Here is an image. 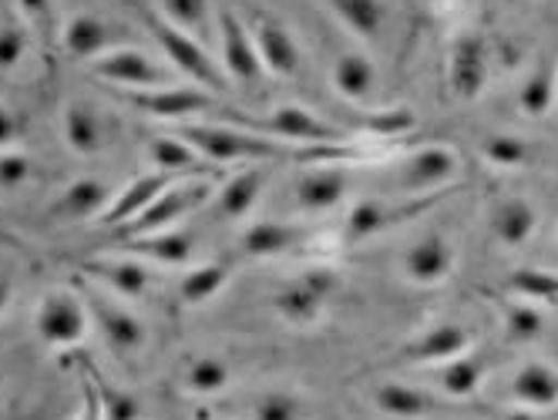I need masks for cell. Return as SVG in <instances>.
I'll use <instances>...</instances> for the list:
<instances>
[{
	"label": "cell",
	"mask_w": 558,
	"mask_h": 420,
	"mask_svg": "<svg viewBox=\"0 0 558 420\" xmlns=\"http://www.w3.org/2000/svg\"><path fill=\"white\" fill-rule=\"evenodd\" d=\"M458 151L448 145H421L401 159H387L384 165V193L387 199H414V196H430L445 193V188H458Z\"/></svg>",
	"instance_id": "cell-1"
},
{
	"label": "cell",
	"mask_w": 558,
	"mask_h": 420,
	"mask_svg": "<svg viewBox=\"0 0 558 420\" xmlns=\"http://www.w3.org/2000/svg\"><path fill=\"white\" fill-rule=\"evenodd\" d=\"M219 122L239 125V128H250L279 141H290V145H347L350 132L313 114L303 104H276L272 111L263 114H246V111H222Z\"/></svg>",
	"instance_id": "cell-2"
},
{
	"label": "cell",
	"mask_w": 558,
	"mask_h": 420,
	"mask_svg": "<svg viewBox=\"0 0 558 420\" xmlns=\"http://www.w3.org/2000/svg\"><path fill=\"white\" fill-rule=\"evenodd\" d=\"M216 175H189V178H175L162 196L155 202H148L132 222L122 225V236L138 239V236H151V233H166V228H175L182 219H189L192 212L206 209L216 196Z\"/></svg>",
	"instance_id": "cell-3"
},
{
	"label": "cell",
	"mask_w": 558,
	"mask_h": 420,
	"mask_svg": "<svg viewBox=\"0 0 558 420\" xmlns=\"http://www.w3.org/2000/svg\"><path fill=\"white\" fill-rule=\"evenodd\" d=\"M145 24L155 37V45L166 51V58L172 61V67L179 74H185V78L198 88H206L213 95H222L229 88V78H226V67L213 58V51L198 41V37L172 27L169 21L158 17V11H145Z\"/></svg>",
	"instance_id": "cell-4"
},
{
	"label": "cell",
	"mask_w": 558,
	"mask_h": 420,
	"mask_svg": "<svg viewBox=\"0 0 558 420\" xmlns=\"http://www.w3.org/2000/svg\"><path fill=\"white\" fill-rule=\"evenodd\" d=\"M454 188H445V193H430V196H414V199H387V196H374V199H361L340 225V236L347 243H361V239H374L380 233H390V228L414 222L424 209L441 206Z\"/></svg>",
	"instance_id": "cell-5"
},
{
	"label": "cell",
	"mask_w": 558,
	"mask_h": 420,
	"mask_svg": "<svg viewBox=\"0 0 558 420\" xmlns=\"http://www.w3.org/2000/svg\"><path fill=\"white\" fill-rule=\"evenodd\" d=\"M74 289L82 293L92 323L98 326L101 339L108 343V347H111L118 357H135V354L145 350L148 330H145V323L125 307V302H118L114 296H108V289L95 286V283L85 280V276H77V280H74Z\"/></svg>",
	"instance_id": "cell-6"
},
{
	"label": "cell",
	"mask_w": 558,
	"mask_h": 420,
	"mask_svg": "<svg viewBox=\"0 0 558 420\" xmlns=\"http://www.w3.org/2000/svg\"><path fill=\"white\" fill-rule=\"evenodd\" d=\"M88 307L74 286H58L41 296L34 310V330L45 347L71 350L88 336Z\"/></svg>",
	"instance_id": "cell-7"
},
{
	"label": "cell",
	"mask_w": 558,
	"mask_h": 420,
	"mask_svg": "<svg viewBox=\"0 0 558 420\" xmlns=\"http://www.w3.org/2000/svg\"><path fill=\"white\" fill-rule=\"evenodd\" d=\"M88 71L95 74L98 82L114 85L122 91H155V88H169L172 85V71L166 64H158L151 54L122 45L101 58H95L88 64Z\"/></svg>",
	"instance_id": "cell-8"
},
{
	"label": "cell",
	"mask_w": 558,
	"mask_h": 420,
	"mask_svg": "<svg viewBox=\"0 0 558 420\" xmlns=\"http://www.w3.org/2000/svg\"><path fill=\"white\" fill-rule=\"evenodd\" d=\"M216 41H219V51H222V67H226V74L232 82H239L250 91L266 85V67H263V61L256 54L250 24L235 11H229V8L216 11Z\"/></svg>",
	"instance_id": "cell-9"
},
{
	"label": "cell",
	"mask_w": 558,
	"mask_h": 420,
	"mask_svg": "<svg viewBox=\"0 0 558 420\" xmlns=\"http://www.w3.org/2000/svg\"><path fill=\"white\" fill-rule=\"evenodd\" d=\"M330 293H333V276L327 270H306L272 293V310L290 326H313L327 313Z\"/></svg>",
	"instance_id": "cell-10"
},
{
	"label": "cell",
	"mask_w": 558,
	"mask_h": 420,
	"mask_svg": "<svg viewBox=\"0 0 558 420\" xmlns=\"http://www.w3.org/2000/svg\"><path fill=\"white\" fill-rule=\"evenodd\" d=\"M488 74H492V51L485 37L477 30L458 34L448 51V91L458 101L482 98V91L488 88Z\"/></svg>",
	"instance_id": "cell-11"
},
{
	"label": "cell",
	"mask_w": 558,
	"mask_h": 420,
	"mask_svg": "<svg viewBox=\"0 0 558 420\" xmlns=\"http://www.w3.org/2000/svg\"><path fill=\"white\" fill-rule=\"evenodd\" d=\"M246 24H250L253 45H256V54H259L266 74L293 78V74L303 67V51H300V41L293 37V30L276 14H266V11H256Z\"/></svg>",
	"instance_id": "cell-12"
},
{
	"label": "cell",
	"mask_w": 558,
	"mask_h": 420,
	"mask_svg": "<svg viewBox=\"0 0 558 420\" xmlns=\"http://www.w3.org/2000/svg\"><path fill=\"white\" fill-rule=\"evenodd\" d=\"M347 172L340 162H316L303 165V172L293 178V209L303 215H327L337 212L347 199Z\"/></svg>",
	"instance_id": "cell-13"
},
{
	"label": "cell",
	"mask_w": 558,
	"mask_h": 420,
	"mask_svg": "<svg viewBox=\"0 0 558 420\" xmlns=\"http://www.w3.org/2000/svg\"><path fill=\"white\" fill-rule=\"evenodd\" d=\"M129 104H135L138 111L151 114V119L162 122H195L203 114L216 111V95L206 88H155V91H125Z\"/></svg>",
	"instance_id": "cell-14"
},
{
	"label": "cell",
	"mask_w": 558,
	"mask_h": 420,
	"mask_svg": "<svg viewBox=\"0 0 558 420\" xmlns=\"http://www.w3.org/2000/svg\"><path fill=\"white\" fill-rule=\"evenodd\" d=\"M316 236V228L296 219H266V222H253L243 233V249L246 259H276V256H293L296 249L310 246V239Z\"/></svg>",
	"instance_id": "cell-15"
},
{
	"label": "cell",
	"mask_w": 558,
	"mask_h": 420,
	"mask_svg": "<svg viewBox=\"0 0 558 420\" xmlns=\"http://www.w3.org/2000/svg\"><path fill=\"white\" fill-rule=\"evenodd\" d=\"M82 276L92 280L95 286L108 289V293H118L122 299H138L142 293H148L151 286V270L148 262L135 259V256H92L82 262Z\"/></svg>",
	"instance_id": "cell-16"
},
{
	"label": "cell",
	"mask_w": 558,
	"mask_h": 420,
	"mask_svg": "<svg viewBox=\"0 0 558 420\" xmlns=\"http://www.w3.org/2000/svg\"><path fill=\"white\" fill-rule=\"evenodd\" d=\"M454 246L445 233H424L401 256V273L414 286H441L454 273Z\"/></svg>",
	"instance_id": "cell-17"
},
{
	"label": "cell",
	"mask_w": 558,
	"mask_h": 420,
	"mask_svg": "<svg viewBox=\"0 0 558 420\" xmlns=\"http://www.w3.org/2000/svg\"><path fill=\"white\" fill-rule=\"evenodd\" d=\"M522 410H551L558 407V367L548 360H525L508 380V400Z\"/></svg>",
	"instance_id": "cell-18"
},
{
	"label": "cell",
	"mask_w": 558,
	"mask_h": 420,
	"mask_svg": "<svg viewBox=\"0 0 558 420\" xmlns=\"http://www.w3.org/2000/svg\"><path fill=\"white\" fill-rule=\"evenodd\" d=\"M118 37L122 34L114 30V24L98 17V14H71L61 27V48L68 58L92 64L95 58L122 48L118 45Z\"/></svg>",
	"instance_id": "cell-19"
},
{
	"label": "cell",
	"mask_w": 558,
	"mask_h": 420,
	"mask_svg": "<svg viewBox=\"0 0 558 420\" xmlns=\"http://www.w3.org/2000/svg\"><path fill=\"white\" fill-rule=\"evenodd\" d=\"M263 193H266V169L263 165H243V169H235L232 175L219 178L216 196H213V209H216L219 219L239 222V219L253 215Z\"/></svg>",
	"instance_id": "cell-20"
},
{
	"label": "cell",
	"mask_w": 558,
	"mask_h": 420,
	"mask_svg": "<svg viewBox=\"0 0 558 420\" xmlns=\"http://www.w3.org/2000/svg\"><path fill=\"white\" fill-rule=\"evenodd\" d=\"M471 343H474L471 330L464 323L448 320V323H434L424 333H417L404 347V357L421 367H437V363H448V360L468 354Z\"/></svg>",
	"instance_id": "cell-21"
},
{
	"label": "cell",
	"mask_w": 558,
	"mask_h": 420,
	"mask_svg": "<svg viewBox=\"0 0 558 420\" xmlns=\"http://www.w3.org/2000/svg\"><path fill=\"white\" fill-rule=\"evenodd\" d=\"M114 193L105 178L85 175L74 178L64 193L48 206V219L51 222H88V219H101V212L111 206Z\"/></svg>",
	"instance_id": "cell-22"
},
{
	"label": "cell",
	"mask_w": 558,
	"mask_h": 420,
	"mask_svg": "<svg viewBox=\"0 0 558 420\" xmlns=\"http://www.w3.org/2000/svg\"><path fill=\"white\" fill-rule=\"evenodd\" d=\"M374 407L393 420H430L445 410V400L434 397L414 384H401V380H387L374 391Z\"/></svg>",
	"instance_id": "cell-23"
},
{
	"label": "cell",
	"mask_w": 558,
	"mask_h": 420,
	"mask_svg": "<svg viewBox=\"0 0 558 420\" xmlns=\"http://www.w3.org/2000/svg\"><path fill=\"white\" fill-rule=\"evenodd\" d=\"M148 159L155 165V172H166L172 178H189V175H216L219 178V169L209 165L198 151L179 138L175 132L172 135H158L148 141Z\"/></svg>",
	"instance_id": "cell-24"
},
{
	"label": "cell",
	"mask_w": 558,
	"mask_h": 420,
	"mask_svg": "<svg viewBox=\"0 0 558 420\" xmlns=\"http://www.w3.org/2000/svg\"><path fill=\"white\" fill-rule=\"evenodd\" d=\"M175 178L172 175H166V172H148V175H138V178H132L122 193H118L114 199H111V206L101 212V225H118L122 228L125 222H132L148 202H155L158 196L166 193V188L172 185Z\"/></svg>",
	"instance_id": "cell-25"
},
{
	"label": "cell",
	"mask_w": 558,
	"mask_h": 420,
	"mask_svg": "<svg viewBox=\"0 0 558 420\" xmlns=\"http://www.w3.org/2000/svg\"><path fill=\"white\" fill-rule=\"evenodd\" d=\"M64 141L74 156L92 159L108 141V125L92 101H71L64 111Z\"/></svg>",
	"instance_id": "cell-26"
},
{
	"label": "cell",
	"mask_w": 558,
	"mask_h": 420,
	"mask_svg": "<svg viewBox=\"0 0 558 420\" xmlns=\"http://www.w3.org/2000/svg\"><path fill=\"white\" fill-rule=\"evenodd\" d=\"M492 236L508 246V249H522L532 236H535V228H538V212L529 199L522 196H508L501 199L495 209H492Z\"/></svg>",
	"instance_id": "cell-27"
},
{
	"label": "cell",
	"mask_w": 558,
	"mask_h": 420,
	"mask_svg": "<svg viewBox=\"0 0 558 420\" xmlns=\"http://www.w3.org/2000/svg\"><path fill=\"white\" fill-rule=\"evenodd\" d=\"M330 82H333V88H337V95L343 101L364 104L377 91V67H374V61L364 51H343L333 61Z\"/></svg>",
	"instance_id": "cell-28"
},
{
	"label": "cell",
	"mask_w": 558,
	"mask_h": 420,
	"mask_svg": "<svg viewBox=\"0 0 558 420\" xmlns=\"http://www.w3.org/2000/svg\"><path fill=\"white\" fill-rule=\"evenodd\" d=\"M122 252L142 259V262H155V265H189L192 259V239L179 228H166V233H151V236H138V239H125L122 243Z\"/></svg>",
	"instance_id": "cell-29"
},
{
	"label": "cell",
	"mask_w": 558,
	"mask_h": 420,
	"mask_svg": "<svg viewBox=\"0 0 558 420\" xmlns=\"http://www.w3.org/2000/svg\"><path fill=\"white\" fill-rule=\"evenodd\" d=\"M158 4V17L169 21L172 27L198 37L206 48L216 34V8L213 0H155Z\"/></svg>",
	"instance_id": "cell-30"
},
{
	"label": "cell",
	"mask_w": 558,
	"mask_h": 420,
	"mask_svg": "<svg viewBox=\"0 0 558 420\" xmlns=\"http://www.w3.org/2000/svg\"><path fill=\"white\" fill-rule=\"evenodd\" d=\"M232 273H235L232 259H213V262L192 265V270L179 283L182 302H189V307H203V302L216 299L222 293V286H229Z\"/></svg>",
	"instance_id": "cell-31"
},
{
	"label": "cell",
	"mask_w": 558,
	"mask_h": 420,
	"mask_svg": "<svg viewBox=\"0 0 558 420\" xmlns=\"http://www.w3.org/2000/svg\"><path fill=\"white\" fill-rule=\"evenodd\" d=\"M518 111L525 114L529 122H542L555 111V64L538 61L522 85H518Z\"/></svg>",
	"instance_id": "cell-32"
},
{
	"label": "cell",
	"mask_w": 558,
	"mask_h": 420,
	"mask_svg": "<svg viewBox=\"0 0 558 420\" xmlns=\"http://www.w3.org/2000/svg\"><path fill=\"white\" fill-rule=\"evenodd\" d=\"M239 420H310V400L293 391H263L239 404Z\"/></svg>",
	"instance_id": "cell-33"
},
{
	"label": "cell",
	"mask_w": 558,
	"mask_h": 420,
	"mask_svg": "<svg viewBox=\"0 0 558 420\" xmlns=\"http://www.w3.org/2000/svg\"><path fill=\"white\" fill-rule=\"evenodd\" d=\"M229 380H232V367L216 354L192 357L179 373L182 391L192 394V397H216V394H222L229 387Z\"/></svg>",
	"instance_id": "cell-34"
},
{
	"label": "cell",
	"mask_w": 558,
	"mask_h": 420,
	"mask_svg": "<svg viewBox=\"0 0 558 420\" xmlns=\"http://www.w3.org/2000/svg\"><path fill=\"white\" fill-rule=\"evenodd\" d=\"M482 384H485V367L471 350L448 360V363H437V387H441V394L451 400L474 397L477 391H482Z\"/></svg>",
	"instance_id": "cell-35"
},
{
	"label": "cell",
	"mask_w": 558,
	"mask_h": 420,
	"mask_svg": "<svg viewBox=\"0 0 558 420\" xmlns=\"http://www.w3.org/2000/svg\"><path fill=\"white\" fill-rule=\"evenodd\" d=\"M330 8L337 14V21L361 41H377L384 21H387V8L384 0H330Z\"/></svg>",
	"instance_id": "cell-36"
},
{
	"label": "cell",
	"mask_w": 558,
	"mask_h": 420,
	"mask_svg": "<svg viewBox=\"0 0 558 420\" xmlns=\"http://www.w3.org/2000/svg\"><path fill=\"white\" fill-rule=\"evenodd\" d=\"M477 148H482V159L492 162L495 169H525L535 159L532 141L511 132H488Z\"/></svg>",
	"instance_id": "cell-37"
},
{
	"label": "cell",
	"mask_w": 558,
	"mask_h": 420,
	"mask_svg": "<svg viewBox=\"0 0 558 420\" xmlns=\"http://www.w3.org/2000/svg\"><path fill=\"white\" fill-rule=\"evenodd\" d=\"M501 326H505V336L511 339V343H535L538 336H542V330H545V320H542V313H538V307L532 299H511V302H505V310H501Z\"/></svg>",
	"instance_id": "cell-38"
},
{
	"label": "cell",
	"mask_w": 558,
	"mask_h": 420,
	"mask_svg": "<svg viewBox=\"0 0 558 420\" xmlns=\"http://www.w3.org/2000/svg\"><path fill=\"white\" fill-rule=\"evenodd\" d=\"M511 293L532 299V302H558V273L551 270H538V265H525V270H514L508 280Z\"/></svg>",
	"instance_id": "cell-39"
},
{
	"label": "cell",
	"mask_w": 558,
	"mask_h": 420,
	"mask_svg": "<svg viewBox=\"0 0 558 420\" xmlns=\"http://www.w3.org/2000/svg\"><path fill=\"white\" fill-rule=\"evenodd\" d=\"M34 175H37V165L24 156V151H17V148L0 151V188H4V193H17V188L31 185Z\"/></svg>",
	"instance_id": "cell-40"
},
{
	"label": "cell",
	"mask_w": 558,
	"mask_h": 420,
	"mask_svg": "<svg viewBox=\"0 0 558 420\" xmlns=\"http://www.w3.org/2000/svg\"><path fill=\"white\" fill-rule=\"evenodd\" d=\"M27 51L24 21H0V71H14Z\"/></svg>",
	"instance_id": "cell-41"
},
{
	"label": "cell",
	"mask_w": 558,
	"mask_h": 420,
	"mask_svg": "<svg viewBox=\"0 0 558 420\" xmlns=\"http://www.w3.org/2000/svg\"><path fill=\"white\" fill-rule=\"evenodd\" d=\"M77 420H105L98 367L92 360H82V410H77Z\"/></svg>",
	"instance_id": "cell-42"
},
{
	"label": "cell",
	"mask_w": 558,
	"mask_h": 420,
	"mask_svg": "<svg viewBox=\"0 0 558 420\" xmlns=\"http://www.w3.org/2000/svg\"><path fill=\"white\" fill-rule=\"evenodd\" d=\"M98 387H101V404H105V420H138V404L122 394V391H114L108 380L98 373Z\"/></svg>",
	"instance_id": "cell-43"
},
{
	"label": "cell",
	"mask_w": 558,
	"mask_h": 420,
	"mask_svg": "<svg viewBox=\"0 0 558 420\" xmlns=\"http://www.w3.org/2000/svg\"><path fill=\"white\" fill-rule=\"evenodd\" d=\"M17 11H21V21L27 30L48 37L51 27H54V4L51 0H17Z\"/></svg>",
	"instance_id": "cell-44"
},
{
	"label": "cell",
	"mask_w": 558,
	"mask_h": 420,
	"mask_svg": "<svg viewBox=\"0 0 558 420\" xmlns=\"http://www.w3.org/2000/svg\"><path fill=\"white\" fill-rule=\"evenodd\" d=\"M24 128H27L24 114H21L14 104H4V101H0V151L14 148V145L24 138Z\"/></svg>",
	"instance_id": "cell-45"
},
{
	"label": "cell",
	"mask_w": 558,
	"mask_h": 420,
	"mask_svg": "<svg viewBox=\"0 0 558 420\" xmlns=\"http://www.w3.org/2000/svg\"><path fill=\"white\" fill-rule=\"evenodd\" d=\"M495 420H535V417H532V410H522V407H508V410H501Z\"/></svg>",
	"instance_id": "cell-46"
},
{
	"label": "cell",
	"mask_w": 558,
	"mask_h": 420,
	"mask_svg": "<svg viewBox=\"0 0 558 420\" xmlns=\"http://www.w3.org/2000/svg\"><path fill=\"white\" fill-rule=\"evenodd\" d=\"M11 280H8V273H0V310H4L8 307V302H11Z\"/></svg>",
	"instance_id": "cell-47"
},
{
	"label": "cell",
	"mask_w": 558,
	"mask_h": 420,
	"mask_svg": "<svg viewBox=\"0 0 558 420\" xmlns=\"http://www.w3.org/2000/svg\"><path fill=\"white\" fill-rule=\"evenodd\" d=\"M555 114H558V64H555Z\"/></svg>",
	"instance_id": "cell-48"
}]
</instances>
